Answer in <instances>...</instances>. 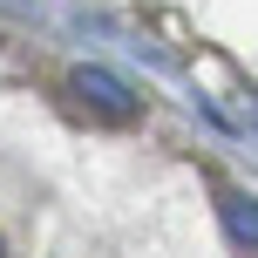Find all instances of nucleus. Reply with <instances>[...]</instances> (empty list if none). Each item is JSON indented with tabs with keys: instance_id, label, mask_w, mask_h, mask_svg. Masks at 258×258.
<instances>
[{
	"instance_id": "nucleus-1",
	"label": "nucleus",
	"mask_w": 258,
	"mask_h": 258,
	"mask_svg": "<svg viewBox=\"0 0 258 258\" xmlns=\"http://www.w3.org/2000/svg\"><path fill=\"white\" fill-rule=\"evenodd\" d=\"M75 95L95 109V116H109V122H129V116H136V95H129V82H116L109 68H75Z\"/></svg>"
},
{
	"instance_id": "nucleus-2",
	"label": "nucleus",
	"mask_w": 258,
	"mask_h": 258,
	"mask_svg": "<svg viewBox=\"0 0 258 258\" xmlns=\"http://www.w3.org/2000/svg\"><path fill=\"white\" fill-rule=\"evenodd\" d=\"M218 204H224V224H231L238 245H258V197H245V190H218Z\"/></svg>"
},
{
	"instance_id": "nucleus-3",
	"label": "nucleus",
	"mask_w": 258,
	"mask_h": 258,
	"mask_svg": "<svg viewBox=\"0 0 258 258\" xmlns=\"http://www.w3.org/2000/svg\"><path fill=\"white\" fill-rule=\"evenodd\" d=\"M0 7H14V0H0Z\"/></svg>"
}]
</instances>
